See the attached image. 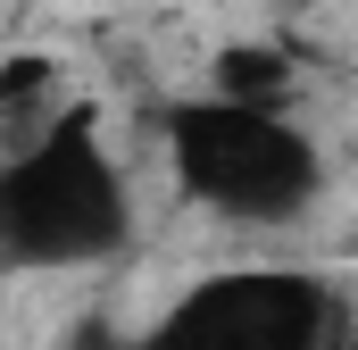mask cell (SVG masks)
Wrapping results in <instances>:
<instances>
[{
  "mask_svg": "<svg viewBox=\"0 0 358 350\" xmlns=\"http://www.w3.org/2000/svg\"><path fill=\"white\" fill-rule=\"evenodd\" d=\"M125 234H134V192L92 108L42 125L17 159H0V267H92L125 251Z\"/></svg>",
  "mask_w": 358,
  "mask_h": 350,
  "instance_id": "1",
  "label": "cell"
},
{
  "mask_svg": "<svg viewBox=\"0 0 358 350\" xmlns=\"http://www.w3.org/2000/svg\"><path fill=\"white\" fill-rule=\"evenodd\" d=\"M67 350H142V334H117L108 317H84V326L67 334Z\"/></svg>",
  "mask_w": 358,
  "mask_h": 350,
  "instance_id": "5",
  "label": "cell"
},
{
  "mask_svg": "<svg viewBox=\"0 0 358 350\" xmlns=\"http://www.w3.org/2000/svg\"><path fill=\"white\" fill-rule=\"evenodd\" d=\"M208 100H234V108H283L292 100V59L275 42H225L208 59Z\"/></svg>",
  "mask_w": 358,
  "mask_h": 350,
  "instance_id": "4",
  "label": "cell"
},
{
  "mask_svg": "<svg viewBox=\"0 0 358 350\" xmlns=\"http://www.w3.org/2000/svg\"><path fill=\"white\" fill-rule=\"evenodd\" d=\"M167 159L183 192L208 200L234 225H292L317 192L325 159L283 108H234V100H183L167 108Z\"/></svg>",
  "mask_w": 358,
  "mask_h": 350,
  "instance_id": "2",
  "label": "cell"
},
{
  "mask_svg": "<svg viewBox=\"0 0 358 350\" xmlns=\"http://www.w3.org/2000/svg\"><path fill=\"white\" fill-rule=\"evenodd\" d=\"M350 300L308 267H225L200 275L142 334V350H342Z\"/></svg>",
  "mask_w": 358,
  "mask_h": 350,
  "instance_id": "3",
  "label": "cell"
}]
</instances>
